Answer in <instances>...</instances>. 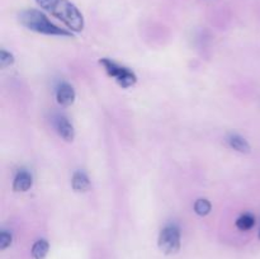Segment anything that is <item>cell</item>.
Masks as SVG:
<instances>
[{
  "label": "cell",
  "mask_w": 260,
  "mask_h": 259,
  "mask_svg": "<svg viewBox=\"0 0 260 259\" xmlns=\"http://www.w3.org/2000/svg\"><path fill=\"white\" fill-rule=\"evenodd\" d=\"M42 9L60 19L73 32L84 29V17L80 10L69 0H36Z\"/></svg>",
  "instance_id": "obj_1"
},
{
  "label": "cell",
  "mask_w": 260,
  "mask_h": 259,
  "mask_svg": "<svg viewBox=\"0 0 260 259\" xmlns=\"http://www.w3.org/2000/svg\"><path fill=\"white\" fill-rule=\"evenodd\" d=\"M19 22L28 29L42 33V35L61 36V37H71L73 36L69 30L62 29V28L53 24L42 12L37 9H27L20 12Z\"/></svg>",
  "instance_id": "obj_2"
},
{
  "label": "cell",
  "mask_w": 260,
  "mask_h": 259,
  "mask_svg": "<svg viewBox=\"0 0 260 259\" xmlns=\"http://www.w3.org/2000/svg\"><path fill=\"white\" fill-rule=\"evenodd\" d=\"M99 62H101V65H103L107 74H108L111 78L116 79V81L122 86V88H129V86L136 84V74H135L134 71L129 70V69L124 68V66L117 65L114 61L109 60V58H102Z\"/></svg>",
  "instance_id": "obj_3"
},
{
  "label": "cell",
  "mask_w": 260,
  "mask_h": 259,
  "mask_svg": "<svg viewBox=\"0 0 260 259\" xmlns=\"http://www.w3.org/2000/svg\"><path fill=\"white\" fill-rule=\"evenodd\" d=\"M159 248L167 255L175 254L180 249V230L177 225H167L159 235Z\"/></svg>",
  "instance_id": "obj_4"
},
{
  "label": "cell",
  "mask_w": 260,
  "mask_h": 259,
  "mask_svg": "<svg viewBox=\"0 0 260 259\" xmlns=\"http://www.w3.org/2000/svg\"><path fill=\"white\" fill-rule=\"evenodd\" d=\"M56 98H57V102L61 104V106H71L75 101V90L71 85H69L68 83H62L57 88V91H56Z\"/></svg>",
  "instance_id": "obj_5"
},
{
  "label": "cell",
  "mask_w": 260,
  "mask_h": 259,
  "mask_svg": "<svg viewBox=\"0 0 260 259\" xmlns=\"http://www.w3.org/2000/svg\"><path fill=\"white\" fill-rule=\"evenodd\" d=\"M32 175L27 170H19L15 175L14 183H13V189L15 192H27L32 187Z\"/></svg>",
  "instance_id": "obj_6"
},
{
  "label": "cell",
  "mask_w": 260,
  "mask_h": 259,
  "mask_svg": "<svg viewBox=\"0 0 260 259\" xmlns=\"http://www.w3.org/2000/svg\"><path fill=\"white\" fill-rule=\"evenodd\" d=\"M56 130H57L58 135L68 142L73 141L74 137H75V131H74L73 124L62 116L57 117V121H56Z\"/></svg>",
  "instance_id": "obj_7"
},
{
  "label": "cell",
  "mask_w": 260,
  "mask_h": 259,
  "mask_svg": "<svg viewBox=\"0 0 260 259\" xmlns=\"http://www.w3.org/2000/svg\"><path fill=\"white\" fill-rule=\"evenodd\" d=\"M228 142L229 145L238 152H241V154H248V152H250V145H249V142L246 141L244 137H241L240 135H230L228 139Z\"/></svg>",
  "instance_id": "obj_8"
},
{
  "label": "cell",
  "mask_w": 260,
  "mask_h": 259,
  "mask_svg": "<svg viewBox=\"0 0 260 259\" xmlns=\"http://www.w3.org/2000/svg\"><path fill=\"white\" fill-rule=\"evenodd\" d=\"M71 184H73L74 190H76V192H86L90 188V182H89L88 175L84 172H80V170L74 173Z\"/></svg>",
  "instance_id": "obj_9"
},
{
  "label": "cell",
  "mask_w": 260,
  "mask_h": 259,
  "mask_svg": "<svg viewBox=\"0 0 260 259\" xmlns=\"http://www.w3.org/2000/svg\"><path fill=\"white\" fill-rule=\"evenodd\" d=\"M48 248H50V245H48L47 240H45V239L36 241L32 246L33 259H45L48 253Z\"/></svg>",
  "instance_id": "obj_10"
},
{
  "label": "cell",
  "mask_w": 260,
  "mask_h": 259,
  "mask_svg": "<svg viewBox=\"0 0 260 259\" xmlns=\"http://www.w3.org/2000/svg\"><path fill=\"white\" fill-rule=\"evenodd\" d=\"M255 225V217L250 213H244L236 220V228L241 231H248Z\"/></svg>",
  "instance_id": "obj_11"
},
{
  "label": "cell",
  "mask_w": 260,
  "mask_h": 259,
  "mask_svg": "<svg viewBox=\"0 0 260 259\" xmlns=\"http://www.w3.org/2000/svg\"><path fill=\"white\" fill-rule=\"evenodd\" d=\"M211 208H212V206H211V203L208 202L207 200H203V198H201V200L196 201L194 211L197 215H200V216L208 215V213L211 212Z\"/></svg>",
  "instance_id": "obj_12"
},
{
  "label": "cell",
  "mask_w": 260,
  "mask_h": 259,
  "mask_svg": "<svg viewBox=\"0 0 260 259\" xmlns=\"http://www.w3.org/2000/svg\"><path fill=\"white\" fill-rule=\"evenodd\" d=\"M13 63H14V56L5 50L0 51V66L3 69H5L8 66L13 65Z\"/></svg>",
  "instance_id": "obj_13"
},
{
  "label": "cell",
  "mask_w": 260,
  "mask_h": 259,
  "mask_svg": "<svg viewBox=\"0 0 260 259\" xmlns=\"http://www.w3.org/2000/svg\"><path fill=\"white\" fill-rule=\"evenodd\" d=\"M12 240L13 236L9 231H2V234H0V249H2V250H5L8 246H10Z\"/></svg>",
  "instance_id": "obj_14"
},
{
  "label": "cell",
  "mask_w": 260,
  "mask_h": 259,
  "mask_svg": "<svg viewBox=\"0 0 260 259\" xmlns=\"http://www.w3.org/2000/svg\"><path fill=\"white\" fill-rule=\"evenodd\" d=\"M259 239H260V230H259Z\"/></svg>",
  "instance_id": "obj_15"
}]
</instances>
